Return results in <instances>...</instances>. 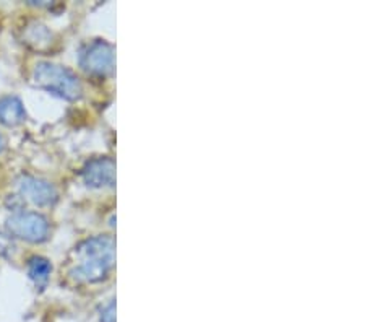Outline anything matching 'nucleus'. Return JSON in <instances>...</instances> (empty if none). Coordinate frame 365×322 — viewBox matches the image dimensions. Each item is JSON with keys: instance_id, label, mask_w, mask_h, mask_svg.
Segmentation results:
<instances>
[{"instance_id": "obj_1", "label": "nucleus", "mask_w": 365, "mask_h": 322, "mask_svg": "<svg viewBox=\"0 0 365 322\" xmlns=\"http://www.w3.org/2000/svg\"><path fill=\"white\" fill-rule=\"evenodd\" d=\"M75 262L70 275L76 282L98 283L108 277L115 259L114 238L99 234L85 239L75 248Z\"/></svg>"}, {"instance_id": "obj_2", "label": "nucleus", "mask_w": 365, "mask_h": 322, "mask_svg": "<svg viewBox=\"0 0 365 322\" xmlns=\"http://www.w3.org/2000/svg\"><path fill=\"white\" fill-rule=\"evenodd\" d=\"M33 84L67 101H76L83 93V86L72 70L52 62L36 64L33 70Z\"/></svg>"}, {"instance_id": "obj_3", "label": "nucleus", "mask_w": 365, "mask_h": 322, "mask_svg": "<svg viewBox=\"0 0 365 322\" xmlns=\"http://www.w3.org/2000/svg\"><path fill=\"white\" fill-rule=\"evenodd\" d=\"M5 228L14 238L28 243H44L49 238V221L38 212H16L5 221Z\"/></svg>"}, {"instance_id": "obj_4", "label": "nucleus", "mask_w": 365, "mask_h": 322, "mask_svg": "<svg viewBox=\"0 0 365 322\" xmlns=\"http://www.w3.org/2000/svg\"><path fill=\"white\" fill-rule=\"evenodd\" d=\"M80 66L94 77H108L114 70V48L103 39L93 41L80 52Z\"/></svg>"}, {"instance_id": "obj_5", "label": "nucleus", "mask_w": 365, "mask_h": 322, "mask_svg": "<svg viewBox=\"0 0 365 322\" xmlns=\"http://www.w3.org/2000/svg\"><path fill=\"white\" fill-rule=\"evenodd\" d=\"M16 189H19L21 198H25V201L34 205H39V207L54 205L58 197L56 187L51 183L28 174H23L16 179Z\"/></svg>"}, {"instance_id": "obj_6", "label": "nucleus", "mask_w": 365, "mask_h": 322, "mask_svg": "<svg viewBox=\"0 0 365 322\" xmlns=\"http://www.w3.org/2000/svg\"><path fill=\"white\" fill-rule=\"evenodd\" d=\"M81 178L90 187H113L115 184V161L108 156L94 158L81 169Z\"/></svg>"}, {"instance_id": "obj_7", "label": "nucleus", "mask_w": 365, "mask_h": 322, "mask_svg": "<svg viewBox=\"0 0 365 322\" xmlns=\"http://www.w3.org/2000/svg\"><path fill=\"white\" fill-rule=\"evenodd\" d=\"M26 119V111L20 98L4 96L0 98V122L7 127L20 126Z\"/></svg>"}, {"instance_id": "obj_8", "label": "nucleus", "mask_w": 365, "mask_h": 322, "mask_svg": "<svg viewBox=\"0 0 365 322\" xmlns=\"http://www.w3.org/2000/svg\"><path fill=\"white\" fill-rule=\"evenodd\" d=\"M52 272V263L46 259V257L34 256L28 262V275L34 283L39 286H44L49 280V275Z\"/></svg>"}, {"instance_id": "obj_9", "label": "nucleus", "mask_w": 365, "mask_h": 322, "mask_svg": "<svg viewBox=\"0 0 365 322\" xmlns=\"http://www.w3.org/2000/svg\"><path fill=\"white\" fill-rule=\"evenodd\" d=\"M25 41L36 49L47 48L52 41V33L47 29V26L41 25V23H33L26 28L25 33Z\"/></svg>"}, {"instance_id": "obj_10", "label": "nucleus", "mask_w": 365, "mask_h": 322, "mask_svg": "<svg viewBox=\"0 0 365 322\" xmlns=\"http://www.w3.org/2000/svg\"><path fill=\"white\" fill-rule=\"evenodd\" d=\"M11 251H14V241H11L7 234L0 233V257L9 256Z\"/></svg>"}, {"instance_id": "obj_11", "label": "nucleus", "mask_w": 365, "mask_h": 322, "mask_svg": "<svg viewBox=\"0 0 365 322\" xmlns=\"http://www.w3.org/2000/svg\"><path fill=\"white\" fill-rule=\"evenodd\" d=\"M101 322H115V301H110L101 311Z\"/></svg>"}, {"instance_id": "obj_12", "label": "nucleus", "mask_w": 365, "mask_h": 322, "mask_svg": "<svg viewBox=\"0 0 365 322\" xmlns=\"http://www.w3.org/2000/svg\"><path fill=\"white\" fill-rule=\"evenodd\" d=\"M4 146H5V142H4L2 136H0V154H2V151H4Z\"/></svg>"}]
</instances>
